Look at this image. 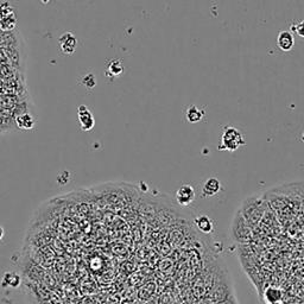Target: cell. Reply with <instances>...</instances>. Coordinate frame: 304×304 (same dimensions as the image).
Wrapping results in <instances>:
<instances>
[{
	"label": "cell",
	"mask_w": 304,
	"mask_h": 304,
	"mask_svg": "<svg viewBox=\"0 0 304 304\" xmlns=\"http://www.w3.org/2000/svg\"><path fill=\"white\" fill-rule=\"evenodd\" d=\"M238 212L247 221L248 225L253 227L262 221L264 214L266 213V208L262 197L249 196L242 202L241 207Z\"/></svg>",
	"instance_id": "cell-1"
},
{
	"label": "cell",
	"mask_w": 304,
	"mask_h": 304,
	"mask_svg": "<svg viewBox=\"0 0 304 304\" xmlns=\"http://www.w3.org/2000/svg\"><path fill=\"white\" fill-rule=\"evenodd\" d=\"M231 237L235 242L246 244L252 239V227L242 218L239 212L235 213L231 225Z\"/></svg>",
	"instance_id": "cell-2"
},
{
	"label": "cell",
	"mask_w": 304,
	"mask_h": 304,
	"mask_svg": "<svg viewBox=\"0 0 304 304\" xmlns=\"http://www.w3.org/2000/svg\"><path fill=\"white\" fill-rule=\"evenodd\" d=\"M244 145L245 139L240 131H238L235 128H231V126L225 129L221 136V145H220L221 149L233 152Z\"/></svg>",
	"instance_id": "cell-3"
},
{
	"label": "cell",
	"mask_w": 304,
	"mask_h": 304,
	"mask_svg": "<svg viewBox=\"0 0 304 304\" xmlns=\"http://www.w3.org/2000/svg\"><path fill=\"white\" fill-rule=\"evenodd\" d=\"M195 197H196V193H195V189L193 186L190 184H183L181 186L179 189L176 190V201L180 206H183V207H187V206H190L195 201Z\"/></svg>",
	"instance_id": "cell-4"
},
{
	"label": "cell",
	"mask_w": 304,
	"mask_h": 304,
	"mask_svg": "<svg viewBox=\"0 0 304 304\" xmlns=\"http://www.w3.org/2000/svg\"><path fill=\"white\" fill-rule=\"evenodd\" d=\"M78 117H79V121L81 124V128L83 131H90L94 128V117L92 114V112L88 110V107L82 105V106L79 107L78 110Z\"/></svg>",
	"instance_id": "cell-5"
},
{
	"label": "cell",
	"mask_w": 304,
	"mask_h": 304,
	"mask_svg": "<svg viewBox=\"0 0 304 304\" xmlns=\"http://www.w3.org/2000/svg\"><path fill=\"white\" fill-rule=\"evenodd\" d=\"M277 45L283 52H290V50H292L295 45V38L294 35L291 34V31L285 30L280 32V35L277 37Z\"/></svg>",
	"instance_id": "cell-6"
},
{
	"label": "cell",
	"mask_w": 304,
	"mask_h": 304,
	"mask_svg": "<svg viewBox=\"0 0 304 304\" xmlns=\"http://www.w3.org/2000/svg\"><path fill=\"white\" fill-rule=\"evenodd\" d=\"M76 44H78V41H76L75 36L71 35L70 32L63 34L60 37V48L64 54H73L75 52Z\"/></svg>",
	"instance_id": "cell-7"
},
{
	"label": "cell",
	"mask_w": 304,
	"mask_h": 304,
	"mask_svg": "<svg viewBox=\"0 0 304 304\" xmlns=\"http://www.w3.org/2000/svg\"><path fill=\"white\" fill-rule=\"evenodd\" d=\"M220 190H221V183L215 177L208 179L202 186V194L205 196H214V195L220 193Z\"/></svg>",
	"instance_id": "cell-8"
},
{
	"label": "cell",
	"mask_w": 304,
	"mask_h": 304,
	"mask_svg": "<svg viewBox=\"0 0 304 304\" xmlns=\"http://www.w3.org/2000/svg\"><path fill=\"white\" fill-rule=\"evenodd\" d=\"M195 223H196L197 230L206 234L212 233L213 228H214V226H213V221L208 218L207 215L198 216V218H196V220H195Z\"/></svg>",
	"instance_id": "cell-9"
},
{
	"label": "cell",
	"mask_w": 304,
	"mask_h": 304,
	"mask_svg": "<svg viewBox=\"0 0 304 304\" xmlns=\"http://www.w3.org/2000/svg\"><path fill=\"white\" fill-rule=\"evenodd\" d=\"M264 298H265L270 304H276L281 301L282 291L278 288L270 287L266 289L265 292H264Z\"/></svg>",
	"instance_id": "cell-10"
},
{
	"label": "cell",
	"mask_w": 304,
	"mask_h": 304,
	"mask_svg": "<svg viewBox=\"0 0 304 304\" xmlns=\"http://www.w3.org/2000/svg\"><path fill=\"white\" fill-rule=\"evenodd\" d=\"M17 122H18V126L23 130H30L35 126L34 118H32L29 113L20 114L19 117L17 118Z\"/></svg>",
	"instance_id": "cell-11"
},
{
	"label": "cell",
	"mask_w": 304,
	"mask_h": 304,
	"mask_svg": "<svg viewBox=\"0 0 304 304\" xmlns=\"http://www.w3.org/2000/svg\"><path fill=\"white\" fill-rule=\"evenodd\" d=\"M187 118L190 122H197V121H200L202 118H204V112L198 110L197 107L193 106V107H190L189 110H188Z\"/></svg>",
	"instance_id": "cell-12"
},
{
	"label": "cell",
	"mask_w": 304,
	"mask_h": 304,
	"mask_svg": "<svg viewBox=\"0 0 304 304\" xmlns=\"http://www.w3.org/2000/svg\"><path fill=\"white\" fill-rule=\"evenodd\" d=\"M292 29H294V30L296 31V34H297L299 37L304 38V20H302L301 23H298L297 25H295Z\"/></svg>",
	"instance_id": "cell-13"
},
{
	"label": "cell",
	"mask_w": 304,
	"mask_h": 304,
	"mask_svg": "<svg viewBox=\"0 0 304 304\" xmlns=\"http://www.w3.org/2000/svg\"><path fill=\"white\" fill-rule=\"evenodd\" d=\"M3 237H4V228L0 226V240H2Z\"/></svg>",
	"instance_id": "cell-14"
}]
</instances>
